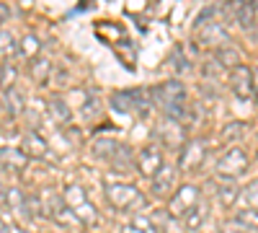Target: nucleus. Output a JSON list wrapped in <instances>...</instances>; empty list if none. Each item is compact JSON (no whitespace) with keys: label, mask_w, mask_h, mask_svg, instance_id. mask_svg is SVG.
I'll use <instances>...</instances> for the list:
<instances>
[{"label":"nucleus","mask_w":258,"mask_h":233,"mask_svg":"<svg viewBox=\"0 0 258 233\" xmlns=\"http://www.w3.org/2000/svg\"><path fill=\"white\" fill-rule=\"evenodd\" d=\"M253 101L258 104V70H253Z\"/></svg>","instance_id":"obj_33"},{"label":"nucleus","mask_w":258,"mask_h":233,"mask_svg":"<svg viewBox=\"0 0 258 233\" xmlns=\"http://www.w3.org/2000/svg\"><path fill=\"white\" fill-rule=\"evenodd\" d=\"M186 99H188V91L183 86V80H178V78H170V80L160 83L158 88H153L155 107H163V104H170V101H186Z\"/></svg>","instance_id":"obj_10"},{"label":"nucleus","mask_w":258,"mask_h":233,"mask_svg":"<svg viewBox=\"0 0 258 233\" xmlns=\"http://www.w3.org/2000/svg\"><path fill=\"white\" fill-rule=\"evenodd\" d=\"M158 140L165 145V148H176V145H183V127L170 122V119H163L160 127H158Z\"/></svg>","instance_id":"obj_14"},{"label":"nucleus","mask_w":258,"mask_h":233,"mask_svg":"<svg viewBox=\"0 0 258 233\" xmlns=\"http://www.w3.org/2000/svg\"><path fill=\"white\" fill-rule=\"evenodd\" d=\"M8 18H11V6H8V3H3V0H0V26H3Z\"/></svg>","instance_id":"obj_31"},{"label":"nucleus","mask_w":258,"mask_h":233,"mask_svg":"<svg viewBox=\"0 0 258 233\" xmlns=\"http://www.w3.org/2000/svg\"><path fill=\"white\" fill-rule=\"evenodd\" d=\"M214 192H217V202H220L222 207H235V205H238V200H240L238 184L227 181V179H222L217 187H214Z\"/></svg>","instance_id":"obj_18"},{"label":"nucleus","mask_w":258,"mask_h":233,"mask_svg":"<svg viewBox=\"0 0 258 233\" xmlns=\"http://www.w3.org/2000/svg\"><path fill=\"white\" fill-rule=\"evenodd\" d=\"M116 143H119V140H114V137H98V140H93L91 151H93V156H96V158L109 161V158H111V153H114V148H116Z\"/></svg>","instance_id":"obj_23"},{"label":"nucleus","mask_w":258,"mask_h":233,"mask_svg":"<svg viewBox=\"0 0 258 233\" xmlns=\"http://www.w3.org/2000/svg\"><path fill=\"white\" fill-rule=\"evenodd\" d=\"M16 80H18V70L11 60H3L0 62V86H3L6 91L16 86Z\"/></svg>","instance_id":"obj_26"},{"label":"nucleus","mask_w":258,"mask_h":233,"mask_svg":"<svg viewBox=\"0 0 258 233\" xmlns=\"http://www.w3.org/2000/svg\"><path fill=\"white\" fill-rule=\"evenodd\" d=\"M24 109H26L24 94H21L16 86L8 88V91H6V112H8L11 117H21V114H24Z\"/></svg>","instance_id":"obj_22"},{"label":"nucleus","mask_w":258,"mask_h":233,"mask_svg":"<svg viewBox=\"0 0 258 233\" xmlns=\"http://www.w3.org/2000/svg\"><path fill=\"white\" fill-rule=\"evenodd\" d=\"M3 200H6V187L0 184V205H3Z\"/></svg>","instance_id":"obj_35"},{"label":"nucleus","mask_w":258,"mask_h":233,"mask_svg":"<svg viewBox=\"0 0 258 233\" xmlns=\"http://www.w3.org/2000/svg\"><path fill=\"white\" fill-rule=\"evenodd\" d=\"M225 11L235 24L243 26V29H253L258 24V16L248 6V0H225Z\"/></svg>","instance_id":"obj_11"},{"label":"nucleus","mask_w":258,"mask_h":233,"mask_svg":"<svg viewBox=\"0 0 258 233\" xmlns=\"http://www.w3.org/2000/svg\"><path fill=\"white\" fill-rule=\"evenodd\" d=\"M199 200H202V189H199V184H194V181L178 184V187H176V192L168 197V215H170V218H183V215H186Z\"/></svg>","instance_id":"obj_4"},{"label":"nucleus","mask_w":258,"mask_h":233,"mask_svg":"<svg viewBox=\"0 0 258 233\" xmlns=\"http://www.w3.org/2000/svg\"><path fill=\"white\" fill-rule=\"evenodd\" d=\"M80 117H83V119L98 117V101H96V99H85V101L80 104Z\"/></svg>","instance_id":"obj_30"},{"label":"nucleus","mask_w":258,"mask_h":233,"mask_svg":"<svg viewBox=\"0 0 258 233\" xmlns=\"http://www.w3.org/2000/svg\"><path fill=\"white\" fill-rule=\"evenodd\" d=\"M59 197L64 200V205H68V207L73 210L75 218H78L83 225H96V223H98V213H96V207L91 205L88 195H85V189H83L78 181L64 184V189H62V195H59Z\"/></svg>","instance_id":"obj_2"},{"label":"nucleus","mask_w":258,"mask_h":233,"mask_svg":"<svg viewBox=\"0 0 258 233\" xmlns=\"http://www.w3.org/2000/svg\"><path fill=\"white\" fill-rule=\"evenodd\" d=\"M207 213H209V207H207V202L204 200H199L197 205H194L188 213L181 218L183 220V225L188 228V230H199L202 225H204V220H207Z\"/></svg>","instance_id":"obj_19"},{"label":"nucleus","mask_w":258,"mask_h":233,"mask_svg":"<svg viewBox=\"0 0 258 233\" xmlns=\"http://www.w3.org/2000/svg\"><path fill=\"white\" fill-rule=\"evenodd\" d=\"M197 41H199V44H204V47L217 50V47L230 44V31L225 29V24L217 18V21H209V24H204V26L197 29Z\"/></svg>","instance_id":"obj_8"},{"label":"nucleus","mask_w":258,"mask_h":233,"mask_svg":"<svg viewBox=\"0 0 258 233\" xmlns=\"http://www.w3.org/2000/svg\"><path fill=\"white\" fill-rule=\"evenodd\" d=\"M248 166H250L248 163V153L243 151V148L232 145L217 158V163H214V174H217L220 179H227V181H238L248 171Z\"/></svg>","instance_id":"obj_3"},{"label":"nucleus","mask_w":258,"mask_h":233,"mask_svg":"<svg viewBox=\"0 0 258 233\" xmlns=\"http://www.w3.org/2000/svg\"><path fill=\"white\" fill-rule=\"evenodd\" d=\"M240 207H255L258 210V179H253L250 184H245L240 189Z\"/></svg>","instance_id":"obj_27"},{"label":"nucleus","mask_w":258,"mask_h":233,"mask_svg":"<svg viewBox=\"0 0 258 233\" xmlns=\"http://www.w3.org/2000/svg\"><path fill=\"white\" fill-rule=\"evenodd\" d=\"M103 197L109 202V207L119 210V213H135V210L147 205L145 195L135 184H126V181H106L103 184Z\"/></svg>","instance_id":"obj_1"},{"label":"nucleus","mask_w":258,"mask_h":233,"mask_svg":"<svg viewBox=\"0 0 258 233\" xmlns=\"http://www.w3.org/2000/svg\"><path fill=\"white\" fill-rule=\"evenodd\" d=\"M0 233H13V223L3 215H0Z\"/></svg>","instance_id":"obj_32"},{"label":"nucleus","mask_w":258,"mask_h":233,"mask_svg":"<svg viewBox=\"0 0 258 233\" xmlns=\"http://www.w3.org/2000/svg\"><path fill=\"white\" fill-rule=\"evenodd\" d=\"M230 223L238 225L243 233H258V210L255 207H238Z\"/></svg>","instance_id":"obj_16"},{"label":"nucleus","mask_w":258,"mask_h":233,"mask_svg":"<svg viewBox=\"0 0 258 233\" xmlns=\"http://www.w3.org/2000/svg\"><path fill=\"white\" fill-rule=\"evenodd\" d=\"M170 65H173L176 75H181V73L191 70V60L183 55V47H176V50H173V55H170Z\"/></svg>","instance_id":"obj_28"},{"label":"nucleus","mask_w":258,"mask_h":233,"mask_svg":"<svg viewBox=\"0 0 258 233\" xmlns=\"http://www.w3.org/2000/svg\"><path fill=\"white\" fill-rule=\"evenodd\" d=\"M109 166H114V168H121V171H129V168H135V151L129 148L126 143H116V148H114V153H111V158L106 161Z\"/></svg>","instance_id":"obj_17"},{"label":"nucleus","mask_w":258,"mask_h":233,"mask_svg":"<svg viewBox=\"0 0 258 233\" xmlns=\"http://www.w3.org/2000/svg\"><path fill=\"white\" fill-rule=\"evenodd\" d=\"M163 163H165V156H163V151H160V145H145V148H140V153L135 156V166H137V171L142 174V176H147V179H153L160 168H163Z\"/></svg>","instance_id":"obj_6"},{"label":"nucleus","mask_w":258,"mask_h":233,"mask_svg":"<svg viewBox=\"0 0 258 233\" xmlns=\"http://www.w3.org/2000/svg\"><path fill=\"white\" fill-rule=\"evenodd\" d=\"M207 156H209V145H207V140H186L183 145H181V153H178V171H186V174H191V171H199V168L207 163Z\"/></svg>","instance_id":"obj_5"},{"label":"nucleus","mask_w":258,"mask_h":233,"mask_svg":"<svg viewBox=\"0 0 258 233\" xmlns=\"http://www.w3.org/2000/svg\"><path fill=\"white\" fill-rule=\"evenodd\" d=\"M214 62H217L220 68H225V70H232V68L240 65V52L235 50L232 44L217 47V50H214Z\"/></svg>","instance_id":"obj_20"},{"label":"nucleus","mask_w":258,"mask_h":233,"mask_svg":"<svg viewBox=\"0 0 258 233\" xmlns=\"http://www.w3.org/2000/svg\"><path fill=\"white\" fill-rule=\"evenodd\" d=\"M176 187H178V168L173 163H163L160 171L150 179V192L160 200H168L176 192Z\"/></svg>","instance_id":"obj_7"},{"label":"nucleus","mask_w":258,"mask_h":233,"mask_svg":"<svg viewBox=\"0 0 258 233\" xmlns=\"http://www.w3.org/2000/svg\"><path fill=\"white\" fill-rule=\"evenodd\" d=\"M230 88L238 101H250L253 99V70L248 65H240L230 70Z\"/></svg>","instance_id":"obj_9"},{"label":"nucleus","mask_w":258,"mask_h":233,"mask_svg":"<svg viewBox=\"0 0 258 233\" xmlns=\"http://www.w3.org/2000/svg\"><path fill=\"white\" fill-rule=\"evenodd\" d=\"M0 57L3 60L18 57V39L11 31H0Z\"/></svg>","instance_id":"obj_24"},{"label":"nucleus","mask_w":258,"mask_h":233,"mask_svg":"<svg viewBox=\"0 0 258 233\" xmlns=\"http://www.w3.org/2000/svg\"><path fill=\"white\" fill-rule=\"evenodd\" d=\"M21 151L26 153V158H47L49 156V143L41 137L39 130H26L21 135Z\"/></svg>","instance_id":"obj_12"},{"label":"nucleus","mask_w":258,"mask_h":233,"mask_svg":"<svg viewBox=\"0 0 258 233\" xmlns=\"http://www.w3.org/2000/svg\"><path fill=\"white\" fill-rule=\"evenodd\" d=\"M18 55L26 57V60H34L41 55V41L36 34H26L24 39H18Z\"/></svg>","instance_id":"obj_21"},{"label":"nucleus","mask_w":258,"mask_h":233,"mask_svg":"<svg viewBox=\"0 0 258 233\" xmlns=\"http://www.w3.org/2000/svg\"><path fill=\"white\" fill-rule=\"evenodd\" d=\"M243 132H245V124L243 122H230L225 130H222V140L225 143H238L243 137Z\"/></svg>","instance_id":"obj_29"},{"label":"nucleus","mask_w":258,"mask_h":233,"mask_svg":"<svg viewBox=\"0 0 258 233\" xmlns=\"http://www.w3.org/2000/svg\"><path fill=\"white\" fill-rule=\"evenodd\" d=\"M121 233H145V230H140L137 225H132V223H126L124 228H121Z\"/></svg>","instance_id":"obj_34"},{"label":"nucleus","mask_w":258,"mask_h":233,"mask_svg":"<svg viewBox=\"0 0 258 233\" xmlns=\"http://www.w3.org/2000/svg\"><path fill=\"white\" fill-rule=\"evenodd\" d=\"M31 75H34V80H39V83H44L49 75H52V60H44V57H34L31 60Z\"/></svg>","instance_id":"obj_25"},{"label":"nucleus","mask_w":258,"mask_h":233,"mask_svg":"<svg viewBox=\"0 0 258 233\" xmlns=\"http://www.w3.org/2000/svg\"><path fill=\"white\" fill-rule=\"evenodd\" d=\"M29 158L21 148H11V145H3L0 148V168H6L11 174H21L26 168Z\"/></svg>","instance_id":"obj_13"},{"label":"nucleus","mask_w":258,"mask_h":233,"mask_svg":"<svg viewBox=\"0 0 258 233\" xmlns=\"http://www.w3.org/2000/svg\"><path fill=\"white\" fill-rule=\"evenodd\" d=\"M47 112H49L52 122H57L59 127L73 124V109H70V104L64 101V99H59V96H52L47 101Z\"/></svg>","instance_id":"obj_15"}]
</instances>
